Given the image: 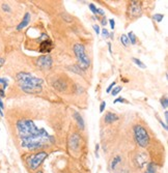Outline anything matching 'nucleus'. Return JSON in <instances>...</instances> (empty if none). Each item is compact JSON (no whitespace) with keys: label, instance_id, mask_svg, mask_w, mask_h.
I'll return each mask as SVG.
<instances>
[{"label":"nucleus","instance_id":"nucleus-1","mask_svg":"<svg viewBox=\"0 0 168 173\" xmlns=\"http://www.w3.org/2000/svg\"><path fill=\"white\" fill-rule=\"evenodd\" d=\"M19 87L26 93H39L42 91L43 80L41 78L32 76L29 73H19L16 77Z\"/></svg>","mask_w":168,"mask_h":173},{"label":"nucleus","instance_id":"nucleus-2","mask_svg":"<svg viewBox=\"0 0 168 173\" xmlns=\"http://www.w3.org/2000/svg\"><path fill=\"white\" fill-rule=\"evenodd\" d=\"M17 129L19 132V136L21 139L34 137L36 135H42L47 133L45 129H39L31 119H20L17 122Z\"/></svg>","mask_w":168,"mask_h":173},{"label":"nucleus","instance_id":"nucleus-3","mask_svg":"<svg viewBox=\"0 0 168 173\" xmlns=\"http://www.w3.org/2000/svg\"><path fill=\"white\" fill-rule=\"evenodd\" d=\"M54 142V138L50 136L48 133H45L42 135H36L34 137L26 138V139H21L22 147L27 149H36L42 148L44 146L51 144Z\"/></svg>","mask_w":168,"mask_h":173},{"label":"nucleus","instance_id":"nucleus-4","mask_svg":"<svg viewBox=\"0 0 168 173\" xmlns=\"http://www.w3.org/2000/svg\"><path fill=\"white\" fill-rule=\"evenodd\" d=\"M74 52L76 55L77 59H78V66L81 70H87L90 66V60L87 56L85 48L82 44H75L74 45Z\"/></svg>","mask_w":168,"mask_h":173},{"label":"nucleus","instance_id":"nucleus-5","mask_svg":"<svg viewBox=\"0 0 168 173\" xmlns=\"http://www.w3.org/2000/svg\"><path fill=\"white\" fill-rule=\"evenodd\" d=\"M134 136L137 144L141 147H146L149 143V135L146 130L141 125H135L134 127Z\"/></svg>","mask_w":168,"mask_h":173},{"label":"nucleus","instance_id":"nucleus-6","mask_svg":"<svg viewBox=\"0 0 168 173\" xmlns=\"http://www.w3.org/2000/svg\"><path fill=\"white\" fill-rule=\"evenodd\" d=\"M46 158H47V152L45 151H41L30 155L28 158V161H27L28 166L30 167L31 170H36L42 165V163L46 160Z\"/></svg>","mask_w":168,"mask_h":173},{"label":"nucleus","instance_id":"nucleus-7","mask_svg":"<svg viewBox=\"0 0 168 173\" xmlns=\"http://www.w3.org/2000/svg\"><path fill=\"white\" fill-rule=\"evenodd\" d=\"M52 63H53L52 57L48 54L43 55L36 59V66L42 70H49L52 66Z\"/></svg>","mask_w":168,"mask_h":173},{"label":"nucleus","instance_id":"nucleus-8","mask_svg":"<svg viewBox=\"0 0 168 173\" xmlns=\"http://www.w3.org/2000/svg\"><path fill=\"white\" fill-rule=\"evenodd\" d=\"M129 14L131 17H138L141 15V3L140 1H131L129 6Z\"/></svg>","mask_w":168,"mask_h":173},{"label":"nucleus","instance_id":"nucleus-9","mask_svg":"<svg viewBox=\"0 0 168 173\" xmlns=\"http://www.w3.org/2000/svg\"><path fill=\"white\" fill-rule=\"evenodd\" d=\"M53 48V44H52V42L50 41H44L41 42V45H39V52H42V53H49L50 51L52 50Z\"/></svg>","mask_w":168,"mask_h":173},{"label":"nucleus","instance_id":"nucleus-10","mask_svg":"<svg viewBox=\"0 0 168 173\" xmlns=\"http://www.w3.org/2000/svg\"><path fill=\"white\" fill-rule=\"evenodd\" d=\"M80 143V137L78 134H73L71 137H70V146L72 147L73 149L78 148Z\"/></svg>","mask_w":168,"mask_h":173},{"label":"nucleus","instance_id":"nucleus-11","mask_svg":"<svg viewBox=\"0 0 168 173\" xmlns=\"http://www.w3.org/2000/svg\"><path fill=\"white\" fill-rule=\"evenodd\" d=\"M30 14L29 12H26L25 14V16H24V18L23 20H22V22L18 25V27H17V30H22L23 28H25V27L27 26V25L29 24V22H30Z\"/></svg>","mask_w":168,"mask_h":173},{"label":"nucleus","instance_id":"nucleus-12","mask_svg":"<svg viewBox=\"0 0 168 173\" xmlns=\"http://www.w3.org/2000/svg\"><path fill=\"white\" fill-rule=\"evenodd\" d=\"M53 86H54V88L58 89L59 91H63V90L67 89V83L61 79L56 80V81L53 83Z\"/></svg>","mask_w":168,"mask_h":173},{"label":"nucleus","instance_id":"nucleus-13","mask_svg":"<svg viewBox=\"0 0 168 173\" xmlns=\"http://www.w3.org/2000/svg\"><path fill=\"white\" fill-rule=\"evenodd\" d=\"M116 120H118V116L116 114L112 113V112H108L105 115V122L106 124H113Z\"/></svg>","mask_w":168,"mask_h":173},{"label":"nucleus","instance_id":"nucleus-14","mask_svg":"<svg viewBox=\"0 0 168 173\" xmlns=\"http://www.w3.org/2000/svg\"><path fill=\"white\" fill-rule=\"evenodd\" d=\"M74 117H75V119H76V121H77V124H78L80 129L83 130L84 129V120H83V118H82L81 115H80L77 111H75L74 112Z\"/></svg>","mask_w":168,"mask_h":173},{"label":"nucleus","instance_id":"nucleus-15","mask_svg":"<svg viewBox=\"0 0 168 173\" xmlns=\"http://www.w3.org/2000/svg\"><path fill=\"white\" fill-rule=\"evenodd\" d=\"M127 37H128V39H129V42H131L132 45L136 44V36H135L133 32H129Z\"/></svg>","mask_w":168,"mask_h":173},{"label":"nucleus","instance_id":"nucleus-16","mask_svg":"<svg viewBox=\"0 0 168 173\" xmlns=\"http://www.w3.org/2000/svg\"><path fill=\"white\" fill-rule=\"evenodd\" d=\"M120 162H122V158H120L119 155H117L116 158H114V160L111 163V168H112V169H115V167L117 166V164H119Z\"/></svg>","mask_w":168,"mask_h":173},{"label":"nucleus","instance_id":"nucleus-17","mask_svg":"<svg viewBox=\"0 0 168 173\" xmlns=\"http://www.w3.org/2000/svg\"><path fill=\"white\" fill-rule=\"evenodd\" d=\"M145 173H156V166L153 163H150V164L147 165V169Z\"/></svg>","mask_w":168,"mask_h":173},{"label":"nucleus","instance_id":"nucleus-18","mask_svg":"<svg viewBox=\"0 0 168 173\" xmlns=\"http://www.w3.org/2000/svg\"><path fill=\"white\" fill-rule=\"evenodd\" d=\"M122 86H116V87H113V89H112L110 92H111L112 96H117V94H118L119 92L122 91Z\"/></svg>","mask_w":168,"mask_h":173},{"label":"nucleus","instance_id":"nucleus-19","mask_svg":"<svg viewBox=\"0 0 168 173\" xmlns=\"http://www.w3.org/2000/svg\"><path fill=\"white\" fill-rule=\"evenodd\" d=\"M120 42H122V44L124 45V46H126V47L129 45V39H128L126 34H122V36H120Z\"/></svg>","mask_w":168,"mask_h":173},{"label":"nucleus","instance_id":"nucleus-20","mask_svg":"<svg viewBox=\"0 0 168 173\" xmlns=\"http://www.w3.org/2000/svg\"><path fill=\"white\" fill-rule=\"evenodd\" d=\"M163 18H164V15H162V14H155L154 16H153V19L157 22H161Z\"/></svg>","mask_w":168,"mask_h":173},{"label":"nucleus","instance_id":"nucleus-21","mask_svg":"<svg viewBox=\"0 0 168 173\" xmlns=\"http://www.w3.org/2000/svg\"><path fill=\"white\" fill-rule=\"evenodd\" d=\"M132 60H133V61H134L135 63H136L139 67H141V69H145V64H144V63H142V62L140 61L139 59H137V58H133Z\"/></svg>","mask_w":168,"mask_h":173},{"label":"nucleus","instance_id":"nucleus-22","mask_svg":"<svg viewBox=\"0 0 168 173\" xmlns=\"http://www.w3.org/2000/svg\"><path fill=\"white\" fill-rule=\"evenodd\" d=\"M161 104H162V106L164 109H167V107H168V100H167V97H163V99L161 100Z\"/></svg>","mask_w":168,"mask_h":173},{"label":"nucleus","instance_id":"nucleus-23","mask_svg":"<svg viewBox=\"0 0 168 173\" xmlns=\"http://www.w3.org/2000/svg\"><path fill=\"white\" fill-rule=\"evenodd\" d=\"M0 84H2L3 85V88L5 89L6 87H7V80L6 79H4V78H0Z\"/></svg>","mask_w":168,"mask_h":173},{"label":"nucleus","instance_id":"nucleus-24","mask_svg":"<svg viewBox=\"0 0 168 173\" xmlns=\"http://www.w3.org/2000/svg\"><path fill=\"white\" fill-rule=\"evenodd\" d=\"M2 9H3L4 12H11V7H9V4H6V3L2 4Z\"/></svg>","mask_w":168,"mask_h":173},{"label":"nucleus","instance_id":"nucleus-25","mask_svg":"<svg viewBox=\"0 0 168 173\" xmlns=\"http://www.w3.org/2000/svg\"><path fill=\"white\" fill-rule=\"evenodd\" d=\"M89 8H90V11H91V12H92V14L97 15V7L94 6V4L90 3V4H89Z\"/></svg>","mask_w":168,"mask_h":173},{"label":"nucleus","instance_id":"nucleus-26","mask_svg":"<svg viewBox=\"0 0 168 173\" xmlns=\"http://www.w3.org/2000/svg\"><path fill=\"white\" fill-rule=\"evenodd\" d=\"M102 34H103V36H104V37H108L109 36V31L106 28H104L102 30Z\"/></svg>","mask_w":168,"mask_h":173},{"label":"nucleus","instance_id":"nucleus-27","mask_svg":"<svg viewBox=\"0 0 168 173\" xmlns=\"http://www.w3.org/2000/svg\"><path fill=\"white\" fill-rule=\"evenodd\" d=\"M105 107H106V102H102L101 103V106H100V112H104L105 110Z\"/></svg>","mask_w":168,"mask_h":173},{"label":"nucleus","instance_id":"nucleus-28","mask_svg":"<svg viewBox=\"0 0 168 173\" xmlns=\"http://www.w3.org/2000/svg\"><path fill=\"white\" fill-rule=\"evenodd\" d=\"M125 102H126V100H125L124 97H117L113 103L114 104H116V103H125Z\"/></svg>","mask_w":168,"mask_h":173},{"label":"nucleus","instance_id":"nucleus-29","mask_svg":"<svg viewBox=\"0 0 168 173\" xmlns=\"http://www.w3.org/2000/svg\"><path fill=\"white\" fill-rule=\"evenodd\" d=\"M109 24H110V27H111V29H114L115 27V21L113 19H110L109 20Z\"/></svg>","mask_w":168,"mask_h":173},{"label":"nucleus","instance_id":"nucleus-30","mask_svg":"<svg viewBox=\"0 0 168 173\" xmlns=\"http://www.w3.org/2000/svg\"><path fill=\"white\" fill-rule=\"evenodd\" d=\"M114 85H115V82H112V83L109 85V87H108V88H107V90H106V91H107V92H110V91H111V90L113 89Z\"/></svg>","mask_w":168,"mask_h":173},{"label":"nucleus","instance_id":"nucleus-31","mask_svg":"<svg viewBox=\"0 0 168 173\" xmlns=\"http://www.w3.org/2000/svg\"><path fill=\"white\" fill-rule=\"evenodd\" d=\"M76 88L78 89V90H77V91H76L77 93H79V92H80V93H81V92H83V91H84V89L82 88V87L80 86V85H76Z\"/></svg>","mask_w":168,"mask_h":173},{"label":"nucleus","instance_id":"nucleus-32","mask_svg":"<svg viewBox=\"0 0 168 173\" xmlns=\"http://www.w3.org/2000/svg\"><path fill=\"white\" fill-rule=\"evenodd\" d=\"M99 14V15H101V16H104L105 15V12L103 11L102 8H97V15Z\"/></svg>","mask_w":168,"mask_h":173},{"label":"nucleus","instance_id":"nucleus-33","mask_svg":"<svg viewBox=\"0 0 168 173\" xmlns=\"http://www.w3.org/2000/svg\"><path fill=\"white\" fill-rule=\"evenodd\" d=\"M94 31L97 32V34H100V32H101V30H100V26H98V25H94Z\"/></svg>","mask_w":168,"mask_h":173},{"label":"nucleus","instance_id":"nucleus-34","mask_svg":"<svg viewBox=\"0 0 168 173\" xmlns=\"http://www.w3.org/2000/svg\"><path fill=\"white\" fill-rule=\"evenodd\" d=\"M5 97V93H4V89H0V99Z\"/></svg>","mask_w":168,"mask_h":173},{"label":"nucleus","instance_id":"nucleus-35","mask_svg":"<svg viewBox=\"0 0 168 173\" xmlns=\"http://www.w3.org/2000/svg\"><path fill=\"white\" fill-rule=\"evenodd\" d=\"M4 108V105H3V102H2V99H0V109L3 110Z\"/></svg>","mask_w":168,"mask_h":173},{"label":"nucleus","instance_id":"nucleus-36","mask_svg":"<svg viewBox=\"0 0 168 173\" xmlns=\"http://www.w3.org/2000/svg\"><path fill=\"white\" fill-rule=\"evenodd\" d=\"M106 24H107V20H106V18H104L102 20V25L103 26H106Z\"/></svg>","mask_w":168,"mask_h":173},{"label":"nucleus","instance_id":"nucleus-37","mask_svg":"<svg viewBox=\"0 0 168 173\" xmlns=\"http://www.w3.org/2000/svg\"><path fill=\"white\" fill-rule=\"evenodd\" d=\"M164 116H165V120H168V112L167 111H165V113H164Z\"/></svg>","mask_w":168,"mask_h":173},{"label":"nucleus","instance_id":"nucleus-38","mask_svg":"<svg viewBox=\"0 0 168 173\" xmlns=\"http://www.w3.org/2000/svg\"><path fill=\"white\" fill-rule=\"evenodd\" d=\"M3 62H4V60L2 59V58H0V66H1L2 64H3Z\"/></svg>","mask_w":168,"mask_h":173},{"label":"nucleus","instance_id":"nucleus-39","mask_svg":"<svg viewBox=\"0 0 168 173\" xmlns=\"http://www.w3.org/2000/svg\"><path fill=\"white\" fill-rule=\"evenodd\" d=\"M36 173H43L42 171H39V172H36Z\"/></svg>","mask_w":168,"mask_h":173}]
</instances>
